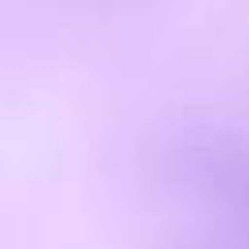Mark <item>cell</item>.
Wrapping results in <instances>:
<instances>
[{
	"label": "cell",
	"instance_id": "cell-1",
	"mask_svg": "<svg viewBox=\"0 0 249 249\" xmlns=\"http://www.w3.org/2000/svg\"><path fill=\"white\" fill-rule=\"evenodd\" d=\"M202 179L222 198L226 210H233L249 226V144L218 140L202 152Z\"/></svg>",
	"mask_w": 249,
	"mask_h": 249
}]
</instances>
